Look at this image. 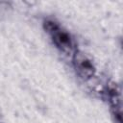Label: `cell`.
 Here are the masks:
<instances>
[{
    "label": "cell",
    "mask_w": 123,
    "mask_h": 123,
    "mask_svg": "<svg viewBox=\"0 0 123 123\" xmlns=\"http://www.w3.org/2000/svg\"><path fill=\"white\" fill-rule=\"evenodd\" d=\"M0 123H1V122H0Z\"/></svg>",
    "instance_id": "obj_3"
},
{
    "label": "cell",
    "mask_w": 123,
    "mask_h": 123,
    "mask_svg": "<svg viewBox=\"0 0 123 123\" xmlns=\"http://www.w3.org/2000/svg\"><path fill=\"white\" fill-rule=\"evenodd\" d=\"M44 28L59 49H61L64 53L71 52L73 46L72 39L70 35L65 30H63L54 21H46L44 24Z\"/></svg>",
    "instance_id": "obj_1"
},
{
    "label": "cell",
    "mask_w": 123,
    "mask_h": 123,
    "mask_svg": "<svg viewBox=\"0 0 123 123\" xmlns=\"http://www.w3.org/2000/svg\"><path fill=\"white\" fill-rule=\"evenodd\" d=\"M73 63L77 74L84 80H87L94 75L95 68L88 57L82 52H75L73 56Z\"/></svg>",
    "instance_id": "obj_2"
}]
</instances>
